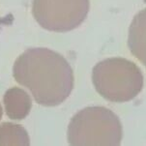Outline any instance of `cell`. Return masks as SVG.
Masks as SVG:
<instances>
[{
  "mask_svg": "<svg viewBox=\"0 0 146 146\" xmlns=\"http://www.w3.org/2000/svg\"><path fill=\"white\" fill-rule=\"evenodd\" d=\"M13 76L44 106L62 104L70 96L75 80L66 58L46 48H28L21 53L15 61Z\"/></svg>",
  "mask_w": 146,
  "mask_h": 146,
  "instance_id": "obj_1",
  "label": "cell"
},
{
  "mask_svg": "<svg viewBox=\"0 0 146 146\" xmlns=\"http://www.w3.org/2000/svg\"><path fill=\"white\" fill-rule=\"evenodd\" d=\"M123 129L118 116L104 106H88L73 116L68 126V143L73 146H117Z\"/></svg>",
  "mask_w": 146,
  "mask_h": 146,
  "instance_id": "obj_2",
  "label": "cell"
},
{
  "mask_svg": "<svg viewBox=\"0 0 146 146\" xmlns=\"http://www.w3.org/2000/svg\"><path fill=\"white\" fill-rule=\"evenodd\" d=\"M131 52L146 67V9L135 15L129 29Z\"/></svg>",
  "mask_w": 146,
  "mask_h": 146,
  "instance_id": "obj_5",
  "label": "cell"
},
{
  "mask_svg": "<svg viewBox=\"0 0 146 146\" xmlns=\"http://www.w3.org/2000/svg\"><path fill=\"white\" fill-rule=\"evenodd\" d=\"M29 146L27 131L21 125L4 122L0 125V146Z\"/></svg>",
  "mask_w": 146,
  "mask_h": 146,
  "instance_id": "obj_7",
  "label": "cell"
},
{
  "mask_svg": "<svg viewBox=\"0 0 146 146\" xmlns=\"http://www.w3.org/2000/svg\"><path fill=\"white\" fill-rule=\"evenodd\" d=\"M2 115H3V110H2V106L0 105V120H1V118H2Z\"/></svg>",
  "mask_w": 146,
  "mask_h": 146,
  "instance_id": "obj_8",
  "label": "cell"
},
{
  "mask_svg": "<svg viewBox=\"0 0 146 146\" xmlns=\"http://www.w3.org/2000/svg\"><path fill=\"white\" fill-rule=\"evenodd\" d=\"M89 6V0H33L32 15L43 28L62 33L82 23Z\"/></svg>",
  "mask_w": 146,
  "mask_h": 146,
  "instance_id": "obj_4",
  "label": "cell"
},
{
  "mask_svg": "<svg viewBox=\"0 0 146 146\" xmlns=\"http://www.w3.org/2000/svg\"><path fill=\"white\" fill-rule=\"evenodd\" d=\"M92 81L97 92L106 100L125 103L135 99L143 87L140 69L121 57L108 58L93 68Z\"/></svg>",
  "mask_w": 146,
  "mask_h": 146,
  "instance_id": "obj_3",
  "label": "cell"
},
{
  "mask_svg": "<svg viewBox=\"0 0 146 146\" xmlns=\"http://www.w3.org/2000/svg\"><path fill=\"white\" fill-rule=\"evenodd\" d=\"M5 111L12 120H22L27 117L32 108V101L26 91L19 87H12L3 98Z\"/></svg>",
  "mask_w": 146,
  "mask_h": 146,
  "instance_id": "obj_6",
  "label": "cell"
}]
</instances>
